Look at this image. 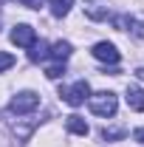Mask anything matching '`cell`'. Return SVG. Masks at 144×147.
Here are the masks:
<instances>
[{
	"instance_id": "ac0fdd59",
	"label": "cell",
	"mask_w": 144,
	"mask_h": 147,
	"mask_svg": "<svg viewBox=\"0 0 144 147\" xmlns=\"http://www.w3.org/2000/svg\"><path fill=\"white\" fill-rule=\"evenodd\" d=\"M133 139H136L139 144H144V127H139V130H136V133H133Z\"/></svg>"
},
{
	"instance_id": "6da1fadb",
	"label": "cell",
	"mask_w": 144,
	"mask_h": 147,
	"mask_svg": "<svg viewBox=\"0 0 144 147\" xmlns=\"http://www.w3.org/2000/svg\"><path fill=\"white\" fill-rule=\"evenodd\" d=\"M88 105L90 110L96 113V116H113L116 113V108H119V99H116V93L113 91H99V93H93V96H88Z\"/></svg>"
},
{
	"instance_id": "3957f363",
	"label": "cell",
	"mask_w": 144,
	"mask_h": 147,
	"mask_svg": "<svg viewBox=\"0 0 144 147\" xmlns=\"http://www.w3.org/2000/svg\"><path fill=\"white\" fill-rule=\"evenodd\" d=\"M59 96H62V102H68L71 108H79V105H85V99L90 96V85L85 79H79V82H73L71 88H62Z\"/></svg>"
},
{
	"instance_id": "5b68a950",
	"label": "cell",
	"mask_w": 144,
	"mask_h": 147,
	"mask_svg": "<svg viewBox=\"0 0 144 147\" xmlns=\"http://www.w3.org/2000/svg\"><path fill=\"white\" fill-rule=\"evenodd\" d=\"M93 57H96L99 62H108V65H116L122 54L116 51V45H113V42L102 40V42H96V45H93Z\"/></svg>"
},
{
	"instance_id": "9a60e30c",
	"label": "cell",
	"mask_w": 144,
	"mask_h": 147,
	"mask_svg": "<svg viewBox=\"0 0 144 147\" xmlns=\"http://www.w3.org/2000/svg\"><path fill=\"white\" fill-rule=\"evenodd\" d=\"M11 65H14V57H11V54H6V51H0V74H3V71H9Z\"/></svg>"
},
{
	"instance_id": "8fae6325",
	"label": "cell",
	"mask_w": 144,
	"mask_h": 147,
	"mask_svg": "<svg viewBox=\"0 0 144 147\" xmlns=\"http://www.w3.org/2000/svg\"><path fill=\"white\" fill-rule=\"evenodd\" d=\"M127 136V127H102V139L105 142H119Z\"/></svg>"
},
{
	"instance_id": "7a4b0ae2",
	"label": "cell",
	"mask_w": 144,
	"mask_h": 147,
	"mask_svg": "<svg viewBox=\"0 0 144 147\" xmlns=\"http://www.w3.org/2000/svg\"><path fill=\"white\" fill-rule=\"evenodd\" d=\"M37 108H40V93H34V91H23V93H17V96L9 102V110L17 113V116L34 113Z\"/></svg>"
},
{
	"instance_id": "52a82bcc",
	"label": "cell",
	"mask_w": 144,
	"mask_h": 147,
	"mask_svg": "<svg viewBox=\"0 0 144 147\" xmlns=\"http://www.w3.org/2000/svg\"><path fill=\"white\" fill-rule=\"evenodd\" d=\"M124 99H127V105H130V110H139V113L144 110V91L139 85H127Z\"/></svg>"
},
{
	"instance_id": "2e32d148",
	"label": "cell",
	"mask_w": 144,
	"mask_h": 147,
	"mask_svg": "<svg viewBox=\"0 0 144 147\" xmlns=\"http://www.w3.org/2000/svg\"><path fill=\"white\" fill-rule=\"evenodd\" d=\"M20 3H23L26 9H40V6H42V0H20Z\"/></svg>"
},
{
	"instance_id": "9c48e42d",
	"label": "cell",
	"mask_w": 144,
	"mask_h": 147,
	"mask_svg": "<svg viewBox=\"0 0 144 147\" xmlns=\"http://www.w3.org/2000/svg\"><path fill=\"white\" fill-rule=\"evenodd\" d=\"M71 54H73V45H71V42H65V40L54 42V45H51V51H48V57H54L57 62H65Z\"/></svg>"
},
{
	"instance_id": "7c38bea8",
	"label": "cell",
	"mask_w": 144,
	"mask_h": 147,
	"mask_svg": "<svg viewBox=\"0 0 144 147\" xmlns=\"http://www.w3.org/2000/svg\"><path fill=\"white\" fill-rule=\"evenodd\" d=\"M28 57H31L34 62L45 59V57H48V42H42V40H40V42H34V45H31V51H28Z\"/></svg>"
},
{
	"instance_id": "ba28073f",
	"label": "cell",
	"mask_w": 144,
	"mask_h": 147,
	"mask_svg": "<svg viewBox=\"0 0 144 147\" xmlns=\"http://www.w3.org/2000/svg\"><path fill=\"white\" fill-rule=\"evenodd\" d=\"M65 127H68V133H73V136H88L90 133L88 122H85L82 116H76V113H71V116L65 119Z\"/></svg>"
},
{
	"instance_id": "30bf717a",
	"label": "cell",
	"mask_w": 144,
	"mask_h": 147,
	"mask_svg": "<svg viewBox=\"0 0 144 147\" xmlns=\"http://www.w3.org/2000/svg\"><path fill=\"white\" fill-rule=\"evenodd\" d=\"M73 0H51V14L54 17H65L68 11H71Z\"/></svg>"
},
{
	"instance_id": "4fadbf2b",
	"label": "cell",
	"mask_w": 144,
	"mask_h": 147,
	"mask_svg": "<svg viewBox=\"0 0 144 147\" xmlns=\"http://www.w3.org/2000/svg\"><path fill=\"white\" fill-rule=\"evenodd\" d=\"M133 23H136V20L130 17V14H116V17H113V28H119V31H130Z\"/></svg>"
},
{
	"instance_id": "8992f818",
	"label": "cell",
	"mask_w": 144,
	"mask_h": 147,
	"mask_svg": "<svg viewBox=\"0 0 144 147\" xmlns=\"http://www.w3.org/2000/svg\"><path fill=\"white\" fill-rule=\"evenodd\" d=\"M85 17L96 20V23L108 20V17H110V6H108V0H88V3H85Z\"/></svg>"
},
{
	"instance_id": "5bb4252c",
	"label": "cell",
	"mask_w": 144,
	"mask_h": 147,
	"mask_svg": "<svg viewBox=\"0 0 144 147\" xmlns=\"http://www.w3.org/2000/svg\"><path fill=\"white\" fill-rule=\"evenodd\" d=\"M62 74H65V62H54V65L45 68V76H48V79H59Z\"/></svg>"
},
{
	"instance_id": "d6986e66",
	"label": "cell",
	"mask_w": 144,
	"mask_h": 147,
	"mask_svg": "<svg viewBox=\"0 0 144 147\" xmlns=\"http://www.w3.org/2000/svg\"><path fill=\"white\" fill-rule=\"evenodd\" d=\"M136 76H139V79H141V82H144V65H141V68H139V71H136Z\"/></svg>"
},
{
	"instance_id": "e0dca14e",
	"label": "cell",
	"mask_w": 144,
	"mask_h": 147,
	"mask_svg": "<svg viewBox=\"0 0 144 147\" xmlns=\"http://www.w3.org/2000/svg\"><path fill=\"white\" fill-rule=\"evenodd\" d=\"M136 37H144V23H133V28H130Z\"/></svg>"
},
{
	"instance_id": "277c9868",
	"label": "cell",
	"mask_w": 144,
	"mask_h": 147,
	"mask_svg": "<svg viewBox=\"0 0 144 147\" xmlns=\"http://www.w3.org/2000/svg\"><path fill=\"white\" fill-rule=\"evenodd\" d=\"M11 42L20 45V48H31V45L37 42V31L31 28V26L20 23V26H14V31H11Z\"/></svg>"
}]
</instances>
